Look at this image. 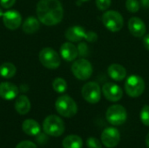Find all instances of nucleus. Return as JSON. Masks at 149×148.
Listing matches in <instances>:
<instances>
[{"instance_id": "nucleus-29", "label": "nucleus", "mask_w": 149, "mask_h": 148, "mask_svg": "<svg viewBox=\"0 0 149 148\" xmlns=\"http://www.w3.org/2000/svg\"><path fill=\"white\" fill-rule=\"evenodd\" d=\"M85 39H86L87 42H89V43H94V42H96L97 39H98V35H97V33L94 32V31H86Z\"/></svg>"}, {"instance_id": "nucleus-34", "label": "nucleus", "mask_w": 149, "mask_h": 148, "mask_svg": "<svg viewBox=\"0 0 149 148\" xmlns=\"http://www.w3.org/2000/svg\"><path fill=\"white\" fill-rule=\"evenodd\" d=\"M146 145H147V147L149 148V133L146 137Z\"/></svg>"}, {"instance_id": "nucleus-8", "label": "nucleus", "mask_w": 149, "mask_h": 148, "mask_svg": "<svg viewBox=\"0 0 149 148\" xmlns=\"http://www.w3.org/2000/svg\"><path fill=\"white\" fill-rule=\"evenodd\" d=\"M107 120L113 126H121L127 119V113L124 106L120 105H113L108 107L106 113Z\"/></svg>"}, {"instance_id": "nucleus-5", "label": "nucleus", "mask_w": 149, "mask_h": 148, "mask_svg": "<svg viewBox=\"0 0 149 148\" xmlns=\"http://www.w3.org/2000/svg\"><path fill=\"white\" fill-rule=\"evenodd\" d=\"M72 72L77 79L86 80L93 75V65L86 58H79L75 60L72 65Z\"/></svg>"}, {"instance_id": "nucleus-7", "label": "nucleus", "mask_w": 149, "mask_h": 148, "mask_svg": "<svg viewBox=\"0 0 149 148\" xmlns=\"http://www.w3.org/2000/svg\"><path fill=\"white\" fill-rule=\"evenodd\" d=\"M38 58L42 65L48 69H57L61 64V58L58 53L50 47L42 49L39 51Z\"/></svg>"}, {"instance_id": "nucleus-27", "label": "nucleus", "mask_w": 149, "mask_h": 148, "mask_svg": "<svg viewBox=\"0 0 149 148\" xmlns=\"http://www.w3.org/2000/svg\"><path fill=\"white\" fill-rule=\"evenodd\" d=\"M78 51H79V55L80 57H86L89 54V51H88V46L85 42H81L78 45Z\"/></svg>"}, {"instance_id": "nucleus-18", "label": "nucleus", "mask_w": 149, "mask_h": 148, "mask_svg": "<svg viewBox=\"0 0 149 148\" xmlns=\"http://www.w3.org/2000/svg\"><path fill=\"white\" fill-rule=\"evenodd\" d=\"M14 106L17 113L20 115H25L31 110V102L28 97L25 95L17 96Z\"/></svg>"}, {"instance_id": "nucleus-24", "label": "nucleus", "mask_w": 149, "mask_h": 148, "mask_svg": "<svg viewBox=\"0 0 149 148\" xmlns=\"http://www.w3.org/2000/svg\"><path fill=\"white\" fill-rule=\"evenodd\" d=\"M126 8L131 13H135L139 11L141 8V3L138 0H127L126 1Z\"/></svg>"}, {"instance_id": "nucleus-4", "label": "nucleus", "mask_w": 149, "mask_h": 148, "mask_svg": "<svg viewBox=\"0 0 149 148\" xmlns=\"http://www.w3.org/2000/svg\"><path fill=\"white\" fill-rule=\"evenodd\" d=\"M104 26L112 32L120 31L124 25V19L122 15L117 10H106L101 17Z\"/></svg>"}, {"instance_id": "nucleus-32", "label": "nucleus", "mask_w": 149, "mask_h": 148, "mask_svg": "<svg viewBox=\"0 0 149 148\" xmlns=\"http://www.w3.org/2000/svg\"><path fill=\"white\" fill-rule=\"evenodd\" d=\"M143 38H142V43H143V45H144V47L149 51V34H145L143 37H142Z\"/></svg>"}, {"instance_id": "nucleus-13", "label": "nucleus", "mask_w": 149, "mask_h": 148, "mask_svg": "<svg viewBox=\"0 0 149 148\" xmlns=\"http://www.w3.org/2000/svg\"><path fill=\"white\" fill-rule=\"evenodd\" d=\"M128 30L135 38H142L147 31V27L142 19L138 17H133L128 21Z\"/></svg>"}, {"instance_id": "nucleus-23", "label": "nucleus", "mask_w": 149, "mask_h": 148, "mask_svg": "<svg viewBox=\"0 0 149 148\" xmlns=\"http://www.w3.org/2000/svg\"><path fill=\"white\" fill-rule=\"evenodd\" d=\"M52 88L58 93H64L67 90V83L62 78H56L52 82Z\"/></svg>"}, {"instance_id": "nucleus-10", "label": "nucleus", "mask_w": 149, "mask_h": 148, "mask_svg": "<svg viewBox=\"0 0 149 148\" xmlns=\"http://www.w3.org/2000/svg\"><path fill=\"white\" fill-rule=\"evenodd\" d=\"M120 140V133L114 127H107L101 133V142L108 148L115 147Z\"/></svg>"}, {"instance_id": "nucleus-20", "label": "nucleus", "mask_w": 149, "mask_h": 148, "mask_svg": "<svg viewBox=\"0 0 149 148\" xmlns=\"http://www.w3.org/2000/svg\"><path fill=\"white\" fill-rule=\"evenodd\" d=\"M39 27H40V21L38 20V18H36L34 17H27L22 25V29L24 32H25L26 34L35 33L36 31H38Z\"/></svg>"}, {"instance_id": "nucleus-31", "label": "nucleus", "mask_w": 149, "mask_h": 148, "mask_svg": "<svg viewBox=\"0 0 149 148\" xmlns=\"http://www.w3.org/2000/svg\"><path fill=\"white\" fill-rule=\"evenodd\" d=\"M16 3V0H0V5L4 9L11 8Z\"/></svg>"}, {"instance_id": "nucleus-35", "label": "nucleus", "mask_w": 149, "mask_h": 148, "mask_svg": "<svg viewBox=\"0 0 149 148\" xmlns=\"http://www.w3.org/2000/svg\"><path fill=\"white\" fill-rule=\"evenodd\" d=\"M3 11L2 8H0V17H3Z\"/></svg>"}, {"instance_id": "nucleus-19", "label": "nucleus", "mask_w": 149, "mask_h": 148, "mask_svg": "<svg viewBox=\"0 0 149 148\" xmlns=\"http://www.w3.org/2000/svg\"><path fill=\"white\" fill-rule=\"evenodd\" d=\"M22 129L24 133H26L27 135H30V136H36L41 131L40 125L36 120H31V119L25 120L23 122Z\"/></svg>"}, {"instance_id": "nucleus-15", "label": "nucleus", "mask_w": 149, "mask_h": 148, "mask_svg": "<svg viewBox=\"0 0 149 148\" xmlns=\"http://www.w3.org/2000/svg\"><path fill=\"white\" fill-rule=\"evenodd\" d=\"M60 57L67 62L74 61L79 56L78 48L72 44V42H65L60 46Z\"/></svg>"}, {"instance_id": "nucleus-33", "label": "nucleus", "mask_w": 149, "mask_h": 148, "mask_svg": "<svg viewBox=\"0 0 149 148\" xmlns=\"http://www.w3.org/2000/svg\"><path fill=\"white\" fill-rule=\"evenodd\" d=\"M140 3L143 7V9H145V10L149 9V0H141Z\"/></svg>"}, {"instance_id": "nucleus-30", "label": "nucleus", "mask_w": 149, "mask_h": 148, "mask_svg": "<svg viewBox=\"0 0 149 148\" xmlns=\"http://www.w3.org/2000/svg\"><path fill=\"white\" fill-rule=\"evenodd\" d=\"M16 148H38V147H37V146H36L33 142H31V141H30V140H24V141H21L20 143H18V144L17 145Z\"/></svg>"}, {"instance_id": "nucleus-2", "label": "nucleus", "mask_w": 149, "mask_h": 148, "mask_svg": "<svg viewBox=\"0 0 149 148\" xmlns=\"http://www.w3.org/2000/svg\"><path fill=\"white\" fill-rule=\"evenodd\" d=\"M55 108L59 115L65 118H72L76 115L78 112L76 102L68 95H62L58 97L55 102Z\"/></svg>"}, {"instance_id": "nucleus-25", "label": "nucleus", "mask_w": 149, "mask_h": 148, "mask_svg": "<svg viewBox=\"0 0 149 148\" xmlns=\"http://www.w3.org/2000/svg\"><path fill=\"white\" fill-rule=\"evenodd\" d=\"M140 118L143 125L149 126V106L146 105L141 108Z\"/></svg>"}, {"instance_id": "nucleus-28", "label": "nucleus", "mask_w": 149, "mask_h": 148, "mask_svg": "<svg viewBox=\"0 0 149 148\" xmlns=\"http://www.w3.org/2000/svg\"><path fill=\"white\" fill-rule=\"evenodd\" d=\"M86 145L88 148H102L100 141L94 137H89L86 140Z\"/></svg>"}, {"instance_id": "nucleus-21", "label": "nucleus", "mask_w": 149, "mask_h": 148, "mask_svg": "<svg viewBox=\"0 0 149 148\" xmlns=\"http://www.w3.org/2000/svg\"><path fill=\"white\" fill-rule=\"evenodd\" d=\"M62 146L64 148H82L83 140L79 136L72 134L63 140Z\"/></svg>"}, {"instance_id": "nucleus-14", "label": "nucleus", "mask_w": 149, "mask_h": 148, "mask_svg": "<svg viewBox=\"0 0 149 148\" xmlns=\"http://www.w3.org/2000/svg\"><path fill=\"white\" fill-rule=\"evenodd\" d=\"M18 87L10 82L0 83V98L4 100H12L18 96Z\"/></svg>"}, {"instance_id": "nucleus-9", "label": "nucleus", "mask_w": 149, "mask_h": 148, "mask_svg": "<svg viewBox=\"0 0 149 148\" xmlns=\"http://www.w3.org/2000/svg\"><path fill=\"white\" fill-rule=\"evenodd\" d=\"M101 92L102 90L97 82L90 81L83 85L81 94L86 102L90 104H97L101 99Z\"/></svg>"}, {"instance_id": "nucleus-16", "label": "nucleus", "mask_w": 149, "mask_h": 148, "mask_svg": "<svg viewBox=\"0 0 149 148\" xmlns=\"http://www.w3.org/2000/svg\"><path fill=\"white\" fill-rule=\"evenodd\" d=\"M86 31H86V29L84 27L79 26V25H74V26L69 27L65 31V37L70 42H72V43L79 42L85 38Z\"/></svg>"}, {"instance_id": "nucleus-3", "label": "nucleus", "mask_w": 149, "mask_h": 148, "mask_svg": "<svg viewBox=\"0 0 149 148\" xmlns=\"http://www.w3.org/2000/svg\"><path fill=\"white\" fill-rule=\"evenodd\" d=\"M43 130L49 136L59 137L65 132L64 121L58 116L49 115L43 122Z\"/></svg>"}, {"instance_id": "nucleus-11", "label": "nucleus", "mask_w": 149, "mask_h": 148, "mask_svg": "<svg viewBox=\"0 0 149 148\" xmlns=\"http://www.w3.org/2000/svg\"><path fill=\"white\" fill-rule=\"evenodd\" d=\"M2 17L4 26L9 30L15 31L21 25L22 17L21 14L16 10H10L3 12Z\"/></svg>"}, {"instance_id": "nucleus-17", "label": "nucleus", "mask_w": 149, "mask_h": 148, "mask_svg": "<svg viewBox=\"0 0 149 148\" xmlns=\"http://www.w3.org/2000/svg\"><path fill=\"white\" fill-rule=\"evenodd\" d=\"M108 76L114 81H122L127 77L126 68L120 64H112L107 68Z\"/></svg>"}, {"instance_id": "nucleus-22", "label": "nucleus", "mask_w": 149, "mask_h": 148, "mask_svg": "<svg viewBox=\"0 0 149 148\" xmlns=\"http://www.w3.org/2000/svg\"><path fill=\"white\" fill-rule=\"evenodd\" d=\"M16 72L17 68L12 63L5 62L0 65V76L3 79H11Z\"/></svg>"}, {"instance_id": "nucleus-1", "label": "nucleus", "mask_w": 149, "mask_h": 148, "mask_svg": "<svg viewBox=\"0 0 149 148\" xmlns=\"http://www.w3.org/2000/svg\"><path fill=\"white\" fill-rule=\"evenodd\" d=\"M41 24L53 26L59 24L64 17V9L59 0H39L36 9Z\"/></svg>"}, {"instance_id": "nucleus-26", "label": "nucleus", "mask_w": 149, "mask_h": 148, "mask_svg": "<svg viewBox=\"0 0 149 148\" xmlns=\"http://www.w3.org/2000/svg\"><path fill=\"white\" fill-rule=\"evenodd\" d=\"M112 3V0H96L95 3L99 10L106 11L108 10Z\"/></svg>"}, {"instance_id": "nucleus-12", "label": "nucleus", "mask_w": 149, "mask_h": 148, "mask_svg": "<svg viewBox=\"0 0 149 148\" xmlns=\"http://www.w3.org/2000/svg\"><path fill=\"white\" fill-rule=\"evenodd\" d=\"M102 92L105 98L111 102H117L120 100L123 96L121 87L114 83H106L103 85Z\"/></svg>"}, {"instance_id": "nucleus-6", "label": "nucleus", "mask_w": 149, "mask_h": 148, "mask_svg": "<svg viewBox=\"0 0 149 148\" xmlns=\"http://www.w3.org/2000/svg\"><path fill=\"white\" fill-rule=\"evenodd\" d=\"M125 91L131 98L140 97L145 91V81L139 75H130L125 82Z\"/></svg>"}, {"instance_id": "nucleus-36", "label": "nucleus", "mask_w": 149, "mask_h": 148, "mask_svg": "<svg viewBox=\"0 0 149 148\" xmlns=\"http://www.w3.org/2000/svg\"><path fill=\"white\" fill-rule=\"evenodd\" d=\"M79 1H80V2H82V3H84V2H87V1H89V0H79Z\"/></svg>"}]
</instances>
